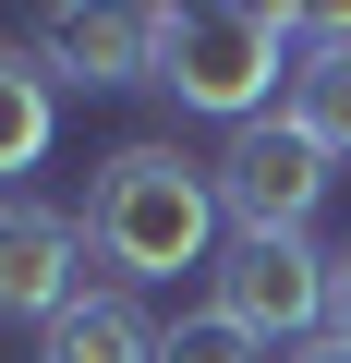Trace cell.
Listing matches in <instances>:
<instances>
[{"label": "cell", "instance_id": "obj_1", "mask_svg": "<svg viewBox=\"0 0 351 363\" xmlns=\"http://www.w3.org/2000/svg\"><path fill=\"white\" fill-rule=\"evenodd\" d=\"M218 242V169H194L182 145H109L85 182V255L133 291V279H182Z\"/></svg>", "mask_w": 351, "mask_h": 363}, {"label": "cell", "instance_id": "obj_2", "mask_svg": "<svg viewBox=\"0 0 351 363\" xmlns=\"http://www.w3.org/2000/svg\"><path fill=\"white\" fill-rule=\"evenodd\" d=\"M291 37H303V13L279 0H182V13H157V85L182 97V109H206V121H267V97H291Z\"/></svg>", "mask_w": 351, "mask_h": 363}, {"label": "cell", "instance_id": "obj_3", "mask_svg": "<svg viewBox=\"0 0 351 363\" xmlns=\"http://www.w3.org/2000/svg\"><path fill=\"white\" fill-rule=\"evenodd\" d=\"M327 169H339V157L267 109V121H243V133L218 145V218H230L243 242H303L315 206H327Z\"/></svg>", "mask_w": 351, "mask_h": 363}, {"label": "cell", "instance_id": "obj_4", "mask_svg": "<svg viewBox=\"0 0 351 363\" xmlns=\"http://www.w3.org/2000/svg\"><path fill=\"white\" fill-rule=\"evenodd\" d=\"M327 303H339V255H315V230H303V242H230L206 315L243 327L255 351H303V339H327Z\"/></svg>", "mask_w": 351, "mask_h": 363}, {"label": "cell", "instance_id": "obj_5", "mask_svg": "<svg viewBox=\"0 0 351 363\" xmlns=\"http://www.w3.org/2000/svg\"><path fill=\"white\" fill-rule=\"evenodd\" d=\"M85 303V218L37 206V194H0V315L49 327Z\"/></svg>", "mask_w": 351, "mask_h": 363}, {"label": "cell", "instance_id": "obj_6", "mask_svg": "<svg viewBox=\"0 0 351 363\" xmlns=\"http://www.w3.org/2000/svg\"><path fill=\"white\" fill-rule=\"evenodd\" d=\"M37 61L61 85H157V13H49L37 25Z\"/></svg>", "mask_w": 351, "mask_h": 363}, {"label": "cell", "instance_id": "obj_7", "mask_svg": "<svg viewBox=\"0 0 351 363\" xmlns=\"http://www.w3.org/2000/svg\"><path fill=\"white\" fill-rule=\"evenodd\" d=\"M157 351H169V327H145L133 291H85L73 315L37 327V363H157Z\"/></svg>", "mask_w": 351, "mask_h": 363}, {"label": "cell", "instance_id": "obj_8", "mask_svg": "<svg viewBox=\"0 0 351 363\" xmlns=\"http://www.w3.org/2000/svg\"><path fill=\"white\" fill-rule=\"evenodd\" d=\"M49 133H61V73L37 49H0V194L49 157Z\"/></svg>", "mask_w": 351, "mask_h": 363}, {"label": "cell", "instance_id": "obj_9", "mask_svg": "<svg viewBox=\"0 0 351 363\" xmlns=\"http://www.w3.org/2000/svg\"><path fill=\"white\" fill-rule=\"evenodd\" d=\"M279 121H291V133H315L327 157H351V49H303V73H291V97H279Z\"/></svg>", "mask_w": 351, "mask_h": 363}, {"label": "cell", "instance_id": "obj_10", "mask_svg": "<svg viewBox=\"0 0 351 363\" xmlns=\"http://www.w3.org/2000/svg\"><path fill=\"white\" fill-rule=\"evenodd\" d=\"M157 363H255V339H243V327H218V315H182Z\"/></svg>", "mask_w": 351, "mask_h": 363}, {"label": "cell", "instance_id": "obj_11", "mask_svg": "<svg viewBox=\"0 0 351 363\" xmlns=\"http://www.w3.org/2000/svg\"><path fill=\"white\" fill-rule=\"evenodd\" d=\"M279 363H351V339L327 327V339H303V351H279Z\"/></svg>", "mask_w": 351, "mask_h": 363}, {"label": "cell", "instance_id": "obj_12", "mask_svg": "<svg viewBox=\"0 0 351 363\" xmlns=\"http://www.w3.org/2000/svg\"><path fill=\"white\" fill-rule=\"evenodd\" d=\"M327 327L351 339V242H339V303H327Z\"/></svg>", "mask_w": 351, "mask_h": 363}]
</instances>
